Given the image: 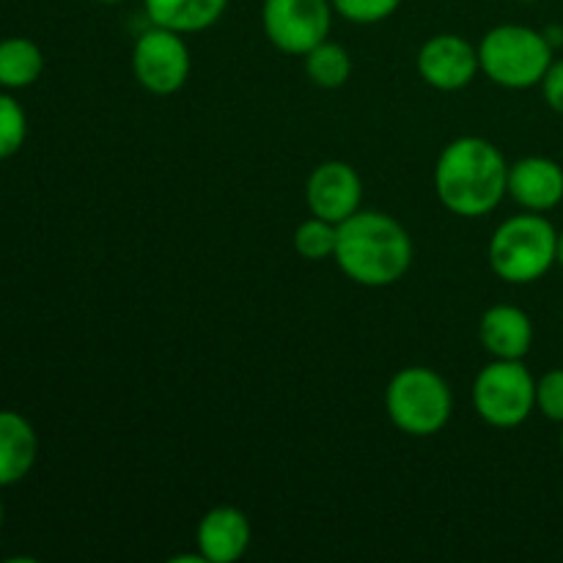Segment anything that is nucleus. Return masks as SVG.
<instances>
[{"label":"nucleus","mask_w":563,"mask_h":563,"mask_svg":"<svg viewBox=\"0 0 563 563\" xmlns=\"http://www.w3.org/2000/svg\"><path fill=\"white\" fill-rule=\"evenodd\" d=\"M440 203L456 218H484L509 192V163L487 137L465 135L451 141L434 165Z\"/></svg>","instance_id":"1"},{"label":"nucleus","mask_w":563,"mask_h":563,"mask_svg":"<svg viewBox=\"0 0 563 563\" xmlns=\"http://www.w3.org/2000/svg\"><path fill=\"white\" fill-rule=\"evenodd\" d=\"M412 240L405 225L377 209H357L339 223L335 264L355 284L385 289L407 275L412 264Z\"/></svg>","instance_id":"2"},{"label":"nucleus","mask_w":563,"mask_h":563,"mask_svg":"<svg viewBox=\"0 0 563 563\" xmlns=\"http://www.w3.org/2000/svg\"><path fill=\"white\" fill-rule=\"evenodd\" d=\"M559 264V231L542 212L504 220L489 240V267L506 284H533Z\"/></svg>","instance_id":"3"},{"label":"nucleus","mask_w":563,"mask_h":563,"mask_svg":"<svg viewBox=\"0 0 563 563\" xmlns=\"http://www.w3.org/2000/svg\"><path fill=\"white\" fill-rule=\"evenodd\" d=\"M482 71L500 88L522 91L542 82L553 64V47L542 31L528 25H495L478 44Z\"/></svg>","instance_id":"4"},{"label":"nucleus","mask_w":563,"mask_h":563,"mask_svg":"<svg viewBox=\"0 0 563 563\" xmlns=\"http://www.w3.org/2000/svg\"><path fill=\"white\" fill-rule=\"evenodd\" d=\"M385 410L394 427L410 438L443 432L454 412L449 383L427 366H407L385 388Z\"/></svg>","instance_id":"5"},{"label":"nucleus","mask_w":563,"mask_h":563,"mask_svg":"<svg viewBox=\"0 0 563 563\" xmlns=\"http://www.w3.org/2000/svg\"><path fill=\"white\" fill-rule=\"evenodd\" d=\"M473 410L495 429H515L537 410V379L522 361H500L482 368L473 379Z\"/></svg>","instance_id":"6"},{"label":"nucleus","mask_w":563,"mask_h":563,"mask_svg":"<svg viewBox=\"0 0 563 563\" xmlns=\"http://www.w3.org/2000/svg\"><path fill=\"white\" fill-rule=\"evenodd\" d=\"M262 25L269 42L289 55H306L333 27L330 0H264Z\"/></svg>","instance_id":"7"},{"label":"nucleus","mask_w":563,"mask_h":563,"mask_svg":"<svg viewBox=\"0 0 563 563\" xmlns=\"http://www.w3.org/2000/svg\"><path fill=\"white\" fill-rule=\"evenodd\" d=\"M190 49H187L181 33L168 31V27L152 25L137 36L135 49H132V71L135 80L146 88L148 93L168 97L176 93L190 77Z\"/></svg>","instance_id":"8"},{"label":"nucleus","mask_w":563,"mask_h":563,"mask_svg":"<svg viewBox=\"0 0 563 563\" xmlns=\"http://www.w3.org/2000/svg\"><path fill=\"white\" fill-rule=\"evenodd\" d=\"M416 66L423 82L438 91H462L482 71L478 47H473L467 38L456 36V33H440V36L423 42V47L418 49Z\"/></svg>","instance_id":"9"},{"label":"nucleus","mask_w":563,"mask_h":563,"mask_svg":"<svg viewBox=\"0 0 563 563\" xmlns=\"http://www.w3.org/2000/svg\"><path fill=\"white\" fill-rule=\"evenodd\" d=\"M363 181L350 163L328 159L317 165L306 181V203L311 214L328 223H344L361 209Z\"/></svg>","instance_id":"10"},{"label":"nucleus","mask_w":563,"mask_h":563,"mask_svg":"<svg viewBox=\"0 0 563 563\" xmlns=\"http://www.w3.org/2000/svg\"><path fill=\"white\" fill-rule=\"evenodd\" d=\"M251 520L236 506H214L201 517L196 531L198 553L207 563H234L251 548Z\"/></svg>","instance_id":"11"},{"label":"nucleus","mask_w":563,"mask_h":563,"mask_svg":"<svg viewBox=\"0 0 563 563\" xmlns=\"http://www.w3.org/2000/svg\"><path fill=\"white\" fill-rule=\"evenodd\" d=\"M509 196L526 212H550L563 201V168L550 157H522L509 165Z\"/></svg>","instance_id":"12"},{"label":"nucleus","mask_w":563,"mask_h":563,"mask_svg":"<svg viewBox=\"0 0 563 563\" xmlns=\"http://www.w3.org/2000/svg\"><path fill=\"white\" fill-rule=\"evenodd\" d=\"M484 350L500 361H522L533 346V322L522 308L500 302L484 311L478 322Z\"/></svg>","instance_id":"13"},{"label":"nucleus","mask_w":563,"mask_h":563,"mask_svg":"<svg viewBox=\"0 0 563 563\" xmlns=\"http://www.w3.org/2000/svg\"><path fill=\"white\" fill-rule=\"evenodd\" d=\"M38 456L36 429L25 416L0 410V487L20 484L33 471Z\"/></svg>","instance_id":"14"},{"label":"nucleus","mask_w":563,"mask_h":563,"mask_svg":"<svg viewBox=\"0 0 563 563\" xmlns=\"http://www.w3.org/2000/svg\"><path fill=\"white\" fill-rule=\"evenodd\" d=\"M229 0H143L152 25L176 33H198L212 27L225 14Z\"/></svg>","instance_id":"15"},{"label":"nucleus","mask_w":563,"mask_h":563,"mask_svg":"<svg viewBox=\"0 0 563 563\" xmlns=\"http://www.w3.org/2000/svg\"><path fill=\"white\" fill-rule=\"evenodd\" d=\"M44 55L36 42L25 36H11L0 42V86L27 88L42 77Z\"/></svg>","instance_id":"16"},{"label":"nucleus","mask_w":563,"mask_h":563,"mask_svg":"<svg viewBox=\"0 0 563 563\" xmlns=\"http://www.w3.org/2000/svg\"><path fill=\"white\" fill-rule=\"evenodd\" d=\"M302 58H306V71L313 80V86L324 88V91L341 88L352 75L350 53L341 44L330 42V38H324L317 47L308 49Z\"/></svg>","instance_id":"17"},{"label":"nucleus","mask_w":563,"mask_h":563,"mask_svg":"<svg viewBox=\"0 0 563 563\" xmlns=\"http://www.w3.org/2000/svg\"><path fill=\"white\" fill-rule=\"evenodd\" d=\"M335 240H339V225L311 214L295 229V251L306 262H324L335 253Z\"/></svg>","instance_id":"18"},{"label":"nucleus","mask_w":563,"mask_h":563,"mask_svg":"<svg viewBox=\"0 0 563 563\" xmlns=\"http://www.w3.org/2000/svg\"><path fill=\"white\" fill-rule=\"evenodd\" d=\"M27 137V115L22 104L9 93H0V159L22 148Z\"/></svg>","instance_id":"19"},{"label":"nucleus","mask_w":563,"mask_h":563,"mask_svg":"<svg viewBox=\"0 0 563 563\" xmlns=\"http://www.w3.org/2000/svg\"><path fill=\"white\" fill-rule=\"evenodd\" d=\"M330 3H333L335 14L355 22V25H377V22L396 14L401 0H330Z\"/></svg>","instance_id":"20"},{"label":"nucleus","mask_w":563,"mask_h":563,"mask_svg":"<svg viewBox=\"0 0 563 563\" xmlns=\"http://www.w3.org/2000/svg\"><path fill=\"white\" fill-rule=\"evenodd\" d=\"M537 410L550 421L563 423V368H553L537 379Z\"/></svg>","instance_id":"21"},{"label":"nucleus","mask_w":563,"mask_h":563,"mask_svg":"<svg viewBox=\"0 0 563 563\" xmlns=\"http://www.w3.org/2000/svg\"><path fill=\"white\" fill-rule=\"evenodd\" d=\"M539 86H542L544 102H548L555 113H563V60H553V64H550V69L544 71Z\"/></svg>","instance_id":"22"},{"label":"nucleus","mask_w":563,"mask_h":563,"mask_svg":"<svg viewBox=\"0 0 563 563\" xmlns=\"http://www.w3.org/2000/svg\"><path fill=\"white\" fill-rule=\"evenodd\" d=\"M559 264L563 267V231L559 234Z\"/></svg>","instance_id":"23"},{"label":"nucleus","mask_w":563,"mask_h":563,"mask_svg":"<svg viewBox=\"0 0 563 563\" xmlns=\"http://www.w3.org/2000/svg\"><path fill=\"white\" fill-rule=\"evenodd\" d=\"M93 3H104V5H113V3H121V0H93Z\"/></svg>","instance_id":"24"},{"label":"nucleus","mask_w":563,"mask_h":563,"mask_svg":"<svg viewBox=\"0 0 563 563\" xmlns=\"http://www.w3.org/2000/svg\"><path fill=\"white\" fill-rule=\"evenodd\" d=\"M0 526H3V500H0Z\"/></svg>","instance_id":"25"},{"label":"nucleus","mask_w":563,"mask_h":563,"mask_svg":"<svg viewBox=\"0 0 563 563\" xmlns=\"http://www.w3.org/2000/svg\"><path fill=\"white\" fill-rule=\"evenodd\" d=\"M517 3H537V0H517Z\"/></svg>","instance_id":"26"},{"label":"nucleus","mask_w":563,"mask_h":563,"mask_svg":"<svg viewBox=\"0 0 563 563\" xmlns=\"http://www.w3.org/2000/svg\"><path fill=\"white\" fill-rule=\"evenodd\" d=\"M561 451H563V432H561Z\"/></svg>","instance_id":"27"}]
</instances>
